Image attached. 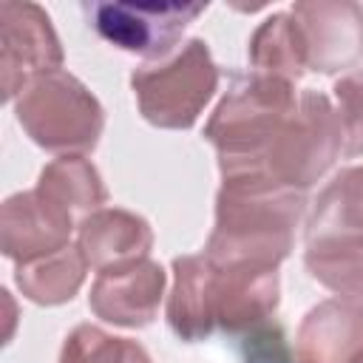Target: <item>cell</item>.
Masks as SVG:
<instances>
[{
	"label": "cell",
	"instance_id": "1",
	"mask_svg": "<svg viewBox=\"0 0 363 363\" xmlns=\"http://www.w3.org/2000/svg\"><path fill=\"white\" fill-rule=\"evenodd\" d=\"M303 213V193L221 182L204 255L213 264L278 267L292 250L295 227Z\"/></svg>",
	"mask_w": 363,
	"mask_h": 363
},
{
	"label": "cell",
	"instance_id": "2",
	"mask_svg": "<svg viewBox=\"0 0 363 363\" xmlns=\"http://www.w3.org/2000/svg\"><path fill=\"white\" fill-rule=\"evenodd\" d=\"M295 108V82L258 71L235 77L204 125V136L218 156L221 179H238L255 170Z\"/></svg>",
	"mask_w": 363,
	"mask_h": 363
},
{
	"label": "cell",
	"instance_id": "3",
	"mask_svg": "<svg viewBox=\"0 0 363 363\" xmlns=\"http://www.w3.org/2000/svg\"><path fill=\"white\" fill-rule=\"evenodd\" d=\"M340 145H343L340 119L329 96L303 88L298 94L295 113L289 116L286 128L272 142V147L264 153L258 167L247 176L224 179V182L306 193L335 164V159L343 150Z\"/></svg>",
	"mask_w": 363,
	"mask_h": 363
},
{
	"label": "cell",
	"instance_id": "4",
	"mask_svg": "<svg viewBox=\"0 0 363 363\" xmlns=\"http://www.w3.org/2000/svg\"><path fill=\"white\" fill-rule=\"evenodd\" d=\"M14 113L34 145L62 156L94 150L105 128L99 99L62 68L31 79L14 99Z\"/></svg>",
	"mask_w": 363,
	"mask_h": 363
},
{
	"label": "cell",
	"instance_id": "5",
	"mask_svg": "<svg viewBox=\"0 0 363 363\" xmlns=\"http://www.w3.org/2000/svg\"><path fill=\"white\" fill-rule=\"evenodd\" d=\"M139 113L164 130H187L218 88V68L201 37L179 45L167 60L130 74Z\"/></svg>",
	"mask_w": 363,
	"mask_h": 363
},
{
	"label": "cell",
	"instance_id": "6",
	"mask_svg": "<svg viewBox=\"0 0 363 363\" xmlns=\"http://www.w3.org/2000/svg\"><path fill=\"white\" fill-rule=\"evenodd\" d=\"M207 9L190 0H105L85 3L82 11L91 28L111 45L147 60H167L184 28Z\"/></svg>",
	"mask_w": 363,
	"mask_h": 363
},
{
	"label": "cell",
	"instance_id": "7",
	"mask_svg": "<svg viewBox=\"0 0 363 363\" xmlns=\"http://www.w3.org/2000/svg\"><path fill=\"white\" fill-rule=\"evenodd\" d=\"M0 68H3V99L11 102L20 91L62 65V45L37 3L6 0L0 6Z\"/></svg>",
	"mask_w": 363,
	"mask_h": 363
},
{
	"label": "cell",
	"instance_id": "8",
	"mask_svg": "<svg viewBox=\"0 0 363 363\" xmlns=\"http://www.w3.org/2000/svg\"><path fill=\"white\" fill-rule=\"evenodd\" d=\"M306 71L337 74L363 57V6L354 0H298L292 9Z\"/></svg>",
	"mask_w": 363,
	"mask_h": 363
},
{
	"label": "cell",
	"instance_id": "9",
	"mask_svg": "<svg viewBox=\"0 0 363 363\" xmlns=\"http://www.w3.org/2000/svg\"><path fill=\"white\" fill-rule=\"evenodd\" d=\"M207 295H210V318L216 329L230 335L250 332L264 320H269L278 309V298H281L278 267L210 261Z\"/></svg>",
	"mask_w": 363,
	"mask_h": 363
},
{
	"label": "cell",
	"instance_id": "10",
	"mask_svg": "<svg viewBox=\"0 0 363 363\" xmlns=\"http://www.w3.org/2000/svg\"><path fill=\"white\" fill-rule=\"evenodd\" d=\"M74 213L45 196L40 187L14 193L0 210V250L14 264L54 255L71 244Z\"/></svg>",
	"mask_w": 363,
	"mask_h": 363
},
{
	"label": "cell",
	"instance_id": "11",
	"mask_svg": "<svg viewBox=\"0 0 363 363\" xmlns=\"http://www.w3.org/2000/svg\"><path fill=\"white\" fill-rule=\"evenodd\" d=\"M164 284H167L164 269L150 258L108 267L96 272V281L91 284V295H88V306L105 323L142 329L153 323L159 303L164 298Z\"/></svg>",
	"mask_w": 363,
	"mask_h": 363
},
{
	"label": "cell",
	"instance_id": "12",
	"mask_svg": "<svg viewBox=\"0 0 363 363\" xmlns=\"http://www.w3.org/2000/svg\"><path fill=\"white\" fill-rule=\"evenodd\" d=\"M363 352V303L329 298L312 306L295 335V363H352Z\"/></svg>",
	"mask_w": 363,
	"mask_h": 363
},
{
	"label": "cell",
	"instance_id": "13",
	"mask_svg": "<svg viewBox=\"0 0 363 363\" xmlns=\"http://www.w3.org/2000/svg\"><path fill=\"white\" fill-rule=\"evenodd\" d=\"M77 247L82 250L88 267L99 272L147 258L153 247V230L142 216L130 210L99 207L77 221Z\"/></svg>",
	"mask_w": 363,
	"mask_h": 363
},
{
	"label": "cell",
	"instance_id": "14",
	"mask_svg": "<svg viewBox=\"0 0 363 363\" xmlns=\"http://www.w3.org/2000/svg\"><path fill=\"white\" fill-rule=\"evenodd\" d=\"M210 261L201 255L173 258V289L167 295V326L179 340L196 343L213 335L210 318Z\"/></svg>",
	"mask_w": 363,
	"mask_h": 363
},
{
	"label": "cell",
	"instance_id": "15",
	"mask_svg": "<svg viewBox=\"0 0 363 363\" xmlns=\"http://www.w3.org/2000/svg\"><path fill=\"white\" fill-rule=\"evenodd\" d=\"M303 264L315 281L340 298H363V235H306Z\"/></svg>",
	"mask_w": 363,
	"mask_h": 363
},
{
	"label": "cell",
	"instance_id": "16",
	"mask_svg": "<svg viewBox=\"0 0 363 363\" xmlns=\"http://www.w3.org/2000/svg\"><path fill=\"white\" fill-rule=\"evenodd\" d=\"M85 269L88 261L82 255L79 247H65L54 255L28 261V264H17L14 267V281L20 286V292L37 303V306H60L68 303L82 281H85Z\"/></svg>",
	"mask_w": 363,
	"mask_h": 363
},
{
	"label": "cell",
	"instance_id": "17",
	"mask_svg": "<svg viewBox=\"0 0 363 363\" xmlns=\"http://www.w3.org/2000/svg\"><path fill=\"white\" fill-rule=\"evenodd\" d=\"M250 62L258 74L298 82L306 74L303 40L292 11L269 14L250 37Z\"/></svg>",
	"mask_w": 363,
	"mask_h": 363
},
{
	"label": "cell",
	"instance_id": "18",
	"mask_svg": "<svg viewBox=\"0 0 363 363\" xmlns=\"http://www.w3.org/2000/svg\"><path fill=\"white\" fill-rule=\"evenodd\" d=\"M363 235V164L343 167L312 204L306 235Z\"/></svg>",
	"mask_w": 363,
	"mask_h": 363
},
{
	"label": "cell",
	"instance_id": "19",
	"mask_svg": "<svg viewBox=\"0 0 363 363\" xmlns=\"http://www.w3.org/2000/svg\"><path fill=\"white\" fill-rule=\"evenodd\" d=\"M37 187L74 216H88L108 201L99 170L85 156H60L40 170Z\"/></svg>",
	"mask_w": 363,
	"mask_h": 363
},
{
	"label": "cell",
	"instance_id": "20",
	"mask_svg": "<svg viewBox=\"0 0 363 363\" xmlns=\"http://www.w3.org/2000/svg\"><path fill=\"white\" fill-rule=\"evenodd\" d=\"M60 363H153L150 354L130 337H116L99 326L79 323L68 332Z\"/></svg>",
	"mask_w": 363,
	"mask_h": 363
},
{
	"label": "cell",
	"instance_id": "21",
	"mask_svg": "<svg viewBox=\"0 0 363 363\" xmlns=\"http://www.w3.org/2000/svg\"><path fill=\"white\" fill-rule=\"evenodd\" d=\"M337 119L343 133V156L363 153V71H352L335 82Z\"/></svg>",
	"mask_w": 363,
	"mask_h": 363
},
{
	"label": "cell",
	"instance_id": "22",
	"mask_svg": "<svg viewBox=\"0 0 363 363\" xmlns=\"http://www.w3.org/2000/svg\"><path fill=\"white\" fill-rule=\"evenodd\" d=\"M352 363H363V352H360V354H357V357H354Z\"/></svg>",
	"mask_w": 363,
	"mask_h": 363
}]
</instances>
